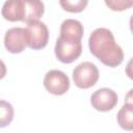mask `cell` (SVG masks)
Instances as JSON below:
<instances>
[{"label":"cell","mask_w":133,"mask_h":133,"mask_svg":"<svg viewBox=\"0 0 133 133\" xmlns=\"http://www.w3.org/2000/svg\"><path fill=\"white\" fill-rule=\"evenodd\" d=\"M88 47L90 53L107 66L115 68L123 62V49L115 43L113 33L107 28L95 29L88 38Z\"/></svg>","instance_id":"1"},{"label":"cell","mask_w":133,"mask_h":133,"mask_svg":"<svg viewBox=\"0 0 133 133\" xmlns=\"http://www.w3.org/2000/svg\"><path fill=\"white\" fill-rule=\"evenodd\" d=\"M54 51L59 61L63 63H71L75 61L82 53L81 41H75L59 35L56 41Z\"/></svg>","instance_id":"2"},{"label":"cell","mask_w":133,"mask_h":133,"mask_svg":"<svg viewBox=\"0 0 133 133\" xmlns=\"http://www.w3.org/2000/svg\"><path fill=\"white\" fill-rule=\"evenodd\" d=\"M99 79L98 68L89 62L84 61L79 63L73 71V80L77 87L79 88H89L94 86Z\"/></svg>","instance_id":"3"},{"label":"cell","mask_w":133,"mask_h":133,"mask_svg":"<svg viewBox=\"0 0 133 133\" xmlns=\"http://www.w3.org/2000/svg\"><path fill=\"white\" fill-rule=\"evenodd\" d=\"M27 46L33 50H39L47 46L49 39L48 27L45 23L33 21L27 23Z\"/></svg>","instance_id":"4"},{"label":"cell","mask_w":133,"mask_h":133,"mask_svg":"<svg viewBox=\"0 0 133 133\" xmlns=\"http://www.w3.org/2000/svg\"><path fill=\"white\" fill-rule=\"evenodd\" d=\"M44 86L50 94L61 96L69 90L70 79L62 71L51 70L45 75Z\"/></svg>","instance_id":"5"},{"label":"cell","mask_w":133,"mask_h":133,"mask_svg":"<svg viewBox=\"0 0 133 133\" xmlns=\"http://www.w3.org/2000/svg\"><path fill=\"white\" fill-rule=\"evenodd\" d=\"M90 103L92 107L98 111H109L113 109L117 104V95L111 88H99L91 95Z\"/></svg>","instance_id":"6"},{"label":"cell","mask_w":133,"mask_h":133,"mask_svg":"<svg viewBox=\"0 0 133 133\" xmlns=\"http://www.w3.org/2000/svg\"><path fill=\"white\" fill-rule=\"evenodd\" d=\"M4 46L10 53H21L27 47L26 28L14 27L8 29L4 35Z\"/></svg>","instance_id":"7"},{"label":"cell","mask_w":133,"mask_h":133,"mask_svg":"<svg viewBox=\"0 0 133 133\" xmlns=\"http://www.w3.org/2000/svg\"><path fill=\"white\" fill-rule=\"evenodd\" d=\"M2 17L9 22L23 21L24 3L23 0H6L1 10Z\"/></svg>","instance_id":"8"},{"label":"cell","mask_w":133,"mask_h":133,"mask_svg":"<svg viewBox=\"0 0 133 133\" xmlns=\"http://www.w3.org/2000/svg\"><path fill=\"white\" fill-rule=\"evenodd\" d=\"M83 26L78 20L74 19H66L62 22L60 26V36L75 39V41H81L83 36Z\"/></svg>","instance_id":"9"},{"label":"cell","mask_w":133,"mask_h":133,"mask_svg":"<svg viewBox=\"0 0 133 133\" xmlns=\"http://www.w3.org/2000/svg\"><path fill=\"white\" fill-rule=\"evenodd\" d=\"M24 3V18L23 22L30 23L38 21L44 15L45 6L42 0H23Z\"/></svg>","instance_id":"10"},{"label":"cell","mask_w":133,"mask_h":133,"mask_svg":"<svg viewBox=\"0 0 133 133\" xmlns=\"http://www.w3.org/2000/svg\"><path fill=\"white\" fill-rule=\"evenodd\" d=\"M118 125L127 130L131 131L133 129V105L132 103H126L117 112Z\"/></svg>","instance_id":"11"},{"label":"cell","mask_w":133,"mask_h":133,"mask_svg":"<svg viewBox=\"0 0 133 133\" xmlns=\"http://www.w3.org/2000/svg\"><path fill=\"white\" fill-rule=\"evenodd\" d=\"M14 119V107L10 103L0 100V128L7 127Z\"/></svg>","instance_id":"12"},{"label":"cell","mask_w":133,"mask_h":133,"mask_svg":"<svg viewBox=\"0 0 133 133\" xmlns=\"http://www.w3.org/2000/svg\"><path fill=\"white\" fill-rule=\"evenodd\" d=\"M60 6L70 12H81L87 6L88 0H59Z\"/></svg>","instance_id":"13"},{"label":"cell","mask_w":133,"mask_h":133,"mask_svg":"<svg viewBox=\"0 0 133 133\" xmlns=\"http://www.w3.org/2000/svg\"><path fill=\"white\" fill-rule=\"evenodd\" d=\"M106 5L113 11H123L133 5V0H105Z\"/></svg>","instance_id":"14"},{"label":"cell","mask_w":133,"mask_h":133,"mask_svg":"<svg viewBox=\"0 0 133 133\" xmlns=\"http://www.w3.org/2000/svg\"><path fill=\"white\" fill-rule=\"evenodd\" d=\"M5 75H6V65H5V63L0 59V79L4 78Z\"/></svg>","instance_id":"15"}]
</instances>
